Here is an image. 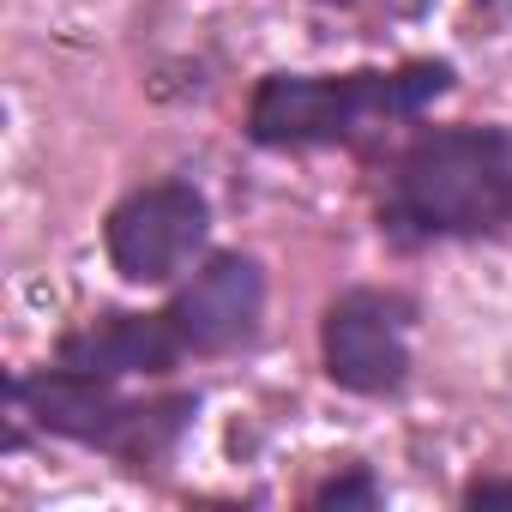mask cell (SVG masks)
I'll return each mask as SVG.
<instances>
[{"mask_svg": "<svg viewBox=\"0 0 512 512\" xmlns=\"http://www.w3.org/2000/svg\"><path fill=\"white\" fill-rule=\"evenodd\" d=\"M380 229L398 247L512 229V127H422L380 175Z\"/></svg>", "mask_w": 512, "mask_h": 512, "instance_id": "cell-1", "label": "cell"}, {"mask_svg": "<svg viewBox=\"0 0 512 512\" xmlns=\"http://www.w3.org/2000/svg\"><path fill=\"white\" fill-rule=\"evenodd\" d=\"M446 91H452L446 61L356 67V73H266L247 97V139L266 151L356 145L380 127L416 121Z\"/></svg>", "mask_w": 512, "mask_h": 512, "instance_id": "cell-2", "label": "cell"}, {"mask_svg": "<svg viewBox=\"0 0 512 512\" xmlns=\"http://www.w3.org/2000/svg\"><path fill=\"white\" fill-rule=\"evenodd\" d=\"M121 380H97L79 368H37V374H13L7 398L25 422H37L43 434H61L73 446L109 452L121 470H157L181 434L199 416V392H163V398H121Z\"/></svg>", "mask_w": 512, "mask_h": 512, "instance_id": "cell-3", "label": "cell"}, {"mask_svg": "<svg viewBox=\"0 0 512 512\" xmlns=\"http://www.w3.org/2000/svg\"><path fill=\"white\" fill-rule=\"evenodd\" d=\"M410 332L416 302L398 290H344L320 314V362L326 380L356 398H392L410 380Z\"/></svg>", "mask_w": 512, "mask_h": 512, "instance_id": "cell-4", "label": "cell"}, {"mask_svg": "<svg viewBox=\"0 0 512 512\" xmlns=\"http://www.w3.org/2000/svg\"><path fill=\"white\" fill-rule=\"evenodd\" d=\"M205 229L211 205L193 181H151L103 217V247L127 284H175L205 247Z\"/></svg>", "mask_w": 512, "mask_h": 512, "instance_id": "cell-5", "label": "cell"}, {"mask_svg": "<svg viewBox=\"0 0 512 512\" xmlns=\"http://www.w3.org/2000/svg\"><path fill=\"white\" fill-rule=\"evenodd\" d=\"M169 326L187 356H235L260 338L266 272L253 253H211V260L169 296Z\"/></svg>", "mask_w": 512, "mask_h": 512, "instance_id": "cell-6", "label": "cell"}, {"mask_svg": "<svg viewBox=\"0 0 512 512\" xmlns=\"http://www.w3.org/2000/svg\"><path fill=\"white\" fill-rule=\"evenodd\" d=\"M181 338L169 326V314H91L85 326L61 332L55 344V362L61 368H79V374H97V380H157L181 362Z\"/></svg>", "mask_w": 512, "mask_h": 512, "instance_id": "cell-7", "label": "cell"}, {"mask_svg": "<svg viewBox=\"0 0 512 512\" xmlns=\"http://www.w3.org/2000/svg\"><path fill=\"white\" fill-rule=\"evenodd\" d=\"M308 506H320V512H368V506H380V482H374V470L368 464H350L344 476H332V482H320L314 494H308Z\"/></svg>", "mask_w": 512, "mask_h": 512, "instance_id": "cell-8", "label": "cell"}, {"mask_svg": "<svg viewBox=\"0 0 512 512\" xmlns=\"http://www.w3.org/2000/svg\"><path fill=\"white\" fill-rule=\"evenodd\" d=\"M458 500L464 506H512V476H476V482H464Z\"/></svg>", "mask_w": 512, "mask_h": 512, "instance_id": "cell-9", "label": "cell"}, {"mask_svg": "<svg viewBox=\"0 0 512 512\" xmlns=\"http://www.w3.org/2000/svg\"><path fill=\"white\" fill-rule=\"evenodd\" d=\"M320 7H356V0H320Z\"/></svg>", "mask_w": 512, "mask_h": 512, "instance_id": "cell-10", "label": "cell"}]
</instances>
